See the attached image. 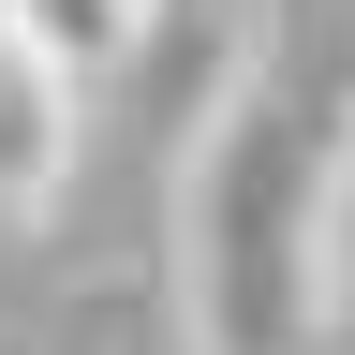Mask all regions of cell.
Returning <instances> with one entry per match:
<instances>
[{"mask_svg":"<svg viewBox=\"0 0 355 355\" xmlns=\"http://www.w3.org/2000/svg\"><path fill=\"white\" fill-rule=\"evenodd\" d=\"M89 148V119H74V74L44 60L30 30H0V222H30V207H60V178Z\"/></svg>","mask_w":355,"mask_h":355,"instance_id":"1","label":"cell"},{"mask_svg":"<svg viewBox=\"0 0 355 355\" xmlns=\"http://www.w3.org/2000/svg\"><path fill=\"white\" fill-rule=\"evenodd\" d=\"M148 15H163V0H0V30H30L74 89H89V74H119L133 44H148Z\"/></svg>","mask_w":355,"mask_h":355,"instance_id":"2","label":"cell"}]
</instances>
